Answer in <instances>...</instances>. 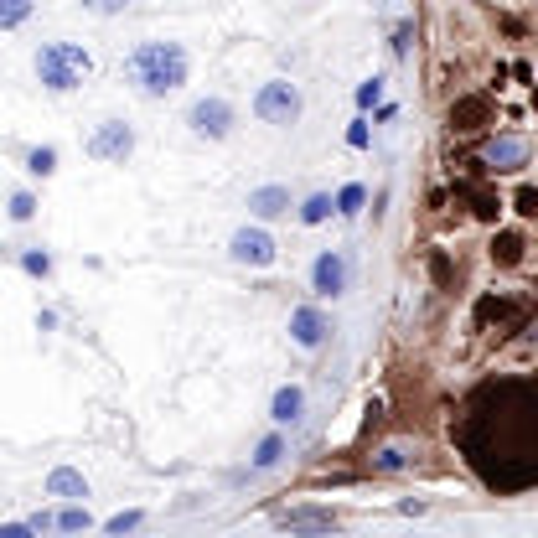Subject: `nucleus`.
<instances>
[{
  "mask_svg": "<svg viewBox=\"0 0 538 538\" xmlns=\"http://www.w3.org/2000/svg\"><path fill=\"white\" fill-rule=\"evenodd\" d=\"M125 78L135 83L140 99H171L192 78V52L182 42H140L125 57Z\"/></svg>",
  "mask_w": 538,
  "mask_h": 538,
  "instance_id": "obj_1",
  "label": "nucleus"
},
{
  "mask_svg": "<svg viewBox=\"0 0 538 538\" xmlns=\"http://www.w3.org/2000/svg\"><path fill=\"white\" fill-rule=\"evenodd\" d=\"M32 68H37L47 94H73V88H83L94 78V57H88L83 42H47V47H37Z\"/></svg>",
  "mask_w": 538,
  "mask_h": 538,
  "instance_id": "obj_2",
  "label": "nucleus"
},
{
  "mask_svg": "<svg viewBox=\"0 0 538 538\" xmlns=\"http://www.w3.org/2000/svg\"><path fill=\"white\" fill-rule=\"evenodd\" d=\"M301 109H306V99H301V88H295L290 78H269L259 94H254V114L264 119V125H275V130L295 125Z\"/></svg>",
  "mask_w": 538,
  "mask_h": 538,
  "instance_id": "obj_3",
  "label": "nucleus"
},
{
  "mask_svg": "<svg viewBox=\"0 0 538 538\" xmlns=\"http://www.w3.org/2000/svg\"><path fill=\"white\" fill-rule=\"evenodd\" d=\"M233 125H238V114H233V104L228 99H218V94H207V99H192V109H187V130L197 135V140H228L233 135Z\"/></svg>",
  "mask_w": 538,
  "mask_h": 538,
  "instance_id": "obj_4",
  "label": "nucleus"
},
{
  "mask_svg": "<svg viewBox=\"0 0 538 538\" xmlns=\"http://www.w3.org/2000/svg\"><path fill=\"white\" fill-rule=\"evenodd\" d=\"M83 156H94L104 166H125L135 156V130L125 125V119H104V125L83 140Z\"/></svg>",
  "mask_w": 538,
  "mask_h": 538,
  "instance_id": "obj_5",
  "label": "nucleus"
},
{
  "mask_svg": "<svg viewBox=\"0 0 538 538\" xmlns=\"http://www.w3.org/2000/svg\"><path fill=\"white\" fill-rule=\"evenodd\" d=\"M228 254H233V264H249V269H269L280 259V244H275V233H264V228H238L233 238H228Z\"/></svg>",
  "mask_w": 538,
  "mask_h": 538,
  "instance_id": "obj_6",
  "label": "nucleus"
},
{
  "mask_svg": "<svg viewBox=\"0 0 538 538\" xmlns=\"http://www.w3.org/2000/svg\"><path fill=\"white\" fill-rule=\"evenodd\" d=\"M347 285H352L347 254H337V249L316 254V264H311V290L321 295V301H337V295H347Z\"/></svg>",
  "mask_w": 538,
  "mask_h": 538,
  "instance_id": "obj_7",
  "label": "nucleus"
},
{
  "mask_svg": "<svg viewBox=\"0 0 538 538\" xmlns=\"http://www.w3.org/2000/svg\"><path fill=\"white\" fill-rule=\"evenodd\" d=\"M326 332H332V321H326L321 306H295V311H290V342H295V347L316 352V347L326 342Z\"/></svg>",
  "mask_w": 538,
  "mask_h": 538,
  "instance_id": "obj_8",
  "label": "nucleus"
},
{
  "mask_svg": "<svg viewBox=\"0 0 538 538\" xmlns=\"http://www.w3.org/2000/svg\"><path fill=\"white\" fill-rule=\"evenodd\" d=\"M528 156H533V151H528V140H518V135H497V140L487 145V156H482V161H487L492 171H523V166H528Z\"/></svg>",
  "mask_w": 538,
  "mask_h": 538,
  "instance_id": "obj_9",
  "label": "nucleus"
},
{
  "mask_svg": "<svg viewBox=\"0 0 538 538\" xmlns=\"http://www.w3.org/2000/svg\"><path fill=\"white\" fill-rule=\"evenodd\" d=\"M306 414V388L301 383H285V388H275V399H269V420H275L280 430L285 425H295Z\"/></svg>",
  "mask_w": 538,
  "mask_h": 538,
  "instance_id": "obj_10",
  "label": "nucleus"
},
{
  "mask_svg": "<svg viewBox=\"0 0 538 538\" xmlns=\"http://www.w3.org/2000/svg\"><path fill=\"white\" fill-rule=\"evenodd\" d=\"M249 213H254V218H285V213H290V192L275 187V182H269V187H254V192H249Z\"/></svg>",
  "mask_w": 538,
  "mask_h": 538,
  "instance_id": "obj_11",
  "label": "nucleus"
},
{
  "mask_svg": "<svg viewBox=\"0 0 538 538\" xmlns=\"http://www.w3.org/2000/svg\"><path fill=\"white\" fill-rule=\"evenodd\" d=\"M47 497L83 502V497H88V476H83V471H68V466H57V471L47 476Z\"/></svg>",
  "mask_w": 538,
  "mask_h": 538,
  "instance_id": "obj_12",
  "label": "nucleus"
},
{
  "mask_svg": "<svg viewBox=\"0 0 538 538\" xmlns=\"http://www.w3.org/2000/svg\"><path fill=\"white\" fill-rule=\"evenodd\" d=\"M280 528H311V533H326L337 528V513H321V507H290L280 518Z\"/></svg>",
  "mask_w": 538,
  "mask_h": 538,
  "instance_id": "obj_13",
  "label": "nucleus"
},
{
  "mask_svg": "<svg viewBox=\"0 0 538 538\" xmlns=\"http://www.w3.org/2000/svg\"><path fill=\"white\" fill-rule=\"evenodd\" d=\"M332 213H337V197H332V192H311V197L301 202V223H306V228L326 223V218H332Z\"/></svg>",
  "mask_w": 538,
  "mask_h": 538,
  "instance_id": "obj_14",
  "label": "nucleus"
},
{
  "mask_svg": "<svg viewBox=\"0 0 538 538\" xmlns=\"http://www.w3.org/2000/svg\"><path fill=\"white\" fill-rule=\"evenodd\" d=\"M37 11V0H0V32H16V26H26Z\"/></svg>",
  "mask_w": 538,
  "mask_h": 538,
  "instance_id": "obj_15",
  "label": "nucleus"
},
{
  "mask_svg": "<svg viewBox=\"0 0 538 538\" xmlns=\"http://www.w3.org/2000/svg\"><path fill=\"white\" fill-rule=\"evenodd\" d=\"M52 528H57V533H88V528H94V518H88V507L73 502V507H63V513L52 518Z\"/></svg>",
  "mask_w": 538,
  "mask_h": 538,
  "instance_id": "obj_16",
  "label": "nucleus"
},
{
  "mask_svg": "<svg viewBox=\"0 0 538 538\" xmlns=\"http://www.w3.org/2000/svg\"><path fill=\"white\" fill-rule=\"evenodd\" d=\"M363 202H368V187L352 182V187L337 192V213H342V218H357V213H363Z\"/></svg>",
  "mask_w": 538,
  "mask_h": 538,
  "instance_id": "obj_17",
  "label": "nucleus"
},
{
  "mask_svg": "<svg viewBox=\"0 0 538 538\" xmlns=\"http://www.w3.org/2000/svg\"><path fill=\"white\" fill-rule=\"evenodd\" d=\"M280 456H285V435L275 430V435H264V440H259V451H254V466H259V471H269V466H275Z\"/></svg>",
  "mask_w": 538,
  "mask_h": 538,
  "instance_id": "obj_18",
  "label": "nucleus"
},
{
  "mask_svg": "<svg viewBox=\"0 0 538 538\" xmlns=\"http://www.w3.org/2000/svg\"><path fill=\"white\" fill-rule=\"evenodd\" d=\"M26 171H32V176H52V171H57V151H52V145L26 151Z\"/></svg>",
  "mask_w": 538,
  "mask_h": 538,
  "instance_id": "obj_19",
  "label": "nucleus"
},
{
  "mask_svg": "<svg viewBox=\"0 0 538 538\" xmlns=\"http://www.w3.org/2000/svg\"><path fill=\"white\" fill-rule=\"evenodd\" d=\"M130 6H135V0H83L88 16H125Z\"/></svg>",
  "mask_w": 538,
  "mask_h": 538,
  "instance_id": "obj_20",
  "label": "nucleus"
},
{
  "mask_svg": "<svg viewBox=\"0 0 538 538\" xmlns=\"http://www.w3.org/2000/svg\"><path fill=\"white\" fill-rule=\"evenodd\" d=\"M11 218H16V223H32V218H37V197H32V192H16V197H11Z\"/></svg>",
  "mask_w": 538,
  "mask_h": 538,
  "instance_id": "obj_21",
  "label": "nucleus"
},
{
  "mask_svg": "<svg viewBox=\"0 0 538 538\" xmlns=\"http://www.w3.org/2000/svg\"><path fill=\"white\" fill-rule=\"evenodd\" d=\"M145 523V513H140V507H130V513H114L109 523H104V533H130V528H140Z\"/></svg>",
  "mask_w": 538,
  "mask_h": 538,
  "instance_id": "obj_22",
  "label": "nucleus"
},
{
  "mask_svg": "<svg viewBox=\"0 0 538 538\" xmlns=\"http://www.w3.org/2000/svg\"><path fill=\"white\" fill-rule=\"evenodd\" d=\"M502 264H518V254H523V244H518V233H502L497 238V249H492Z\"/></svg>",
  "mask_w": 538,
  "mask_h": 538,
  "instance_id": "obj_23",
  "label": "nucleus"
},
{
  "mask_svg": "<svg viewBox=\"0 0 538 538\" xmlns=\"http://www.w3.org/2000/svg\"><path fill=\"white\" fill-rule=\"evenodd\" d=\"M21 269L26 275H52V259L47 254H21Z\"/></svg>",
  "mask_w": 538,
  "mask_h": 538,
  "instance_id": "obj_24",
  "label": "nucleus"
},
{
  "mask_svg": "<svg viewBox=\"0 0 538 538\" xmlns=\"http://www.w3.org/2000/svg\"><path fill=\"white\" fill-rule=\"evenodd\" d=\"M378 94H383V78H368L363 88H357V104H378Z\"/></svg>",
  "mask_w": 538,
  "mask_h": 538,
  "instance_id": "obj_25",
  "label": "nucleus"
}]
</instances>
